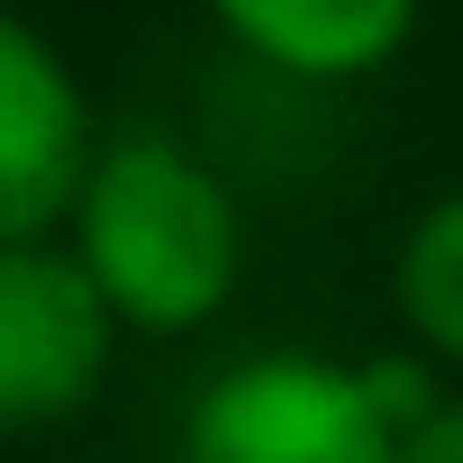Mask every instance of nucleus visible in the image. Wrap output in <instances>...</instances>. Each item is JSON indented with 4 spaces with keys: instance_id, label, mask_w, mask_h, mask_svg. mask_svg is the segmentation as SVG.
I'll return each mask as SVG.
<instances>
[{
    "instance_id": "obj_1",
    "label": "nucleus",
    "mask_w": 463,
    "mask_h": 463,
    "mask_svg": "<svg viewBox=\"0 0 463 463\" xmlns=\"http://www.w3.org/2000/svg\"><path fill=\"white\" fill-rule=\"evenodd\" d=\"M55 237L118 336H200L246 282V200L173 128H100Z\"/></svg>"
},
{
    "instance_id": "obj_2",
    "label": "nucleus",
    "mask_w": 463,
    "mask_h": 463,
    "mask_svg": "<svg viewBox=\"0 0 463 463\" xmlns=\"http://www.w3.org/2000/svg\"><path fill=\"white\" fill-rule=\"evenodd\" d=\"M391 427L364 391V364L264 345L218 364L173 436V463H391Z\"/></svg>"
},
{
    "instance_id": "obj_3",
    "label": "nucleus",
    "mask_w": 463,
    "mask_h": 463,
    "mask_svg": "<svg viewBox=\"0 0 463 463\" xmlns=\"http://www.w3.org/2000/svg\"><path fill=\"white\" fill-rule=\"evenodd\" d=\"M109 373H118V318L100 309L64 237L0 246V445L91 418Z\"/></svg>"
},
{
    "instance_id": "obj_4",
    "label": "nucleus",
    "mask_w": 463,
    "mask_h": 463,
    "mask_svg": "<svg viewBox=\"0 0 463 463\" xmlns=\"http://www.w3.org/2000/svg\"><path fill=\"white\" fill-rule=\"evenodd\" d=\"M91 146H100V118L73 55L19 0H0V246L55 237L91 173Z\"/></svg>"
},
{
    "instance_id": "obj_5",
    "label": "nucleus",
    "mask_w": 463,
    "mask_h": 463,
    "mask_svg": "<svg viewBox=\"0 0 463 463\" xmlns=\"http://www.w3.org/2000/svg\"><path fill=\"white\" fill-rule=\"evenodd\" d=\"M218 19V37L246 64L282 73V82H364L382 64H400V46L418 37L427 0H200Z\"/></svg>"
},
{
    "instance_id": "obj_6",
    "label": "nucleus",
    "mask_w": 463,
    "mask_h": 463,
    "mask_svg": "<svg viewBox=\"0 0 463 463\" xmlns=\"http://www.w3.org/2000/svg\"><path fill=\"white\" fill-rule=\"evenodd\" d=\"M391 309L409 327V345L463 382V182L436 191L418 218H409V237L391 255Z\"/></svg>"
},
{
    "instance_id": "obj_7",
    "label": "nucleus",
    "mask_w": 463,
    "mask_h": 463,
    "mask_svg": "<svg viewBox=\"0 0 463 463\" xmlns=\"http://www.w3.org/2000/svg\"><path fill=\"white\" fill-rule=\"evenodd\" d=\"M391 463H463V382H454V391H445L418 427H400Z\"/></svg>"
}]
</instances>
